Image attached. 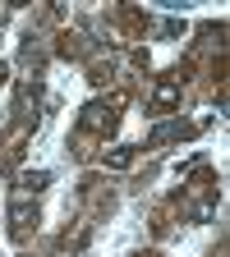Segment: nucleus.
Masks as SVG:
<instances>
[{"instance_id": "f257e3e1", "label": "nucleus", "mask_w": 230, "mask_h": 257, "mask_svg": "<svg viewBox=\"0 0 230 257\" xmlns=\"http://www.w3.org/2000/svg\"><path fill=\"white\" fill-rule=\"evenodd\" d=\"M175 96H180V87H175V83H166V87H161V92H157V106H171V101H175Z\"/></svg>"}, {"instance_id": "f03ea898", "label": "nucleus", "mask_w": 230, "mask_h": 257, "mask_svg": "<svg viewBox=\"0 0 230 257\" xmlns=\"http://www.w3.org/2000/svg\"><path fill=\"white\" fill-rule=\"evenodd\" d=\"M5 74H10V69H5V64H0V83H5Z\"/></svg>"}]
</instances>
